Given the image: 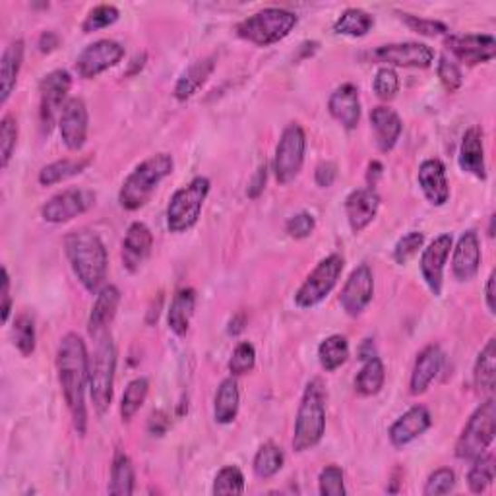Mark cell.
I'll list each match as a JSON object with an SVG mask.
<instances>
[{
	"label": "cell",
	"instance_id": "obj_47",
	"mask_svg": "<svg viewBox=\"0 0 496 496\" xmlns=\"http://www.w3.org/2000/svg\"><path fill=\"white\" fill-rule=\"evenodd\" d=\"M423 245H424V233H421V231H409L407 235H404L398 240V243H395L394 254H392L394 262L400 264V266L407 264L411 258L417 257L419 250L423 248Z\"/></svg>",
	"mask_w": 496,
	"mask_h": 496
},
{
	"label": "cell",
	"instance_id": "obj_46",
	"mask_svg": "<svg viewBox=\"0 0 496 496\" xmlns=\"http://www.w3.org/2000/svg\"><path fill=\"white\" fill-rule=\"evenodd\" d=\"M254 365H257V349L250 342H240L231 353L229 373L233 376H243L252 371Z\"/></svg>",
	"mask_w": 496,
	"mask_h": 496
},
{
	"label": "cell",
	"instance_id": "obj_17",
	"mask_svg": "<svg viewBox=\"0 0 496 496\" xmlns=\"http://www.w3.org/2000/svg\"><path fill=\"white\" fill-rule=\"evenodd\" d=\"M59 131L63 144L78 151L83 148L88 140V131H90V112L83 99L80 97H70L64 103L61 111V121H59Z\"/></svg>",
	"mask_w": 496,
	"mask_h": 496
},
{
	"label": "cell",
	"instance_id": "obj_12",
	"mask_svg": "<svg viewBox=\"0 0 496 496\" xmlns=\"http://www.w3.org/2000/svg\"><path fill=\"white\" fill-rule=\"evenodd\" d=\"M95 204V192L88 189H66L51 196L41 208V218L47 223H66L74 218L86 214Z\"/></svg>",
	"mask_w": 496,
	"mask_h": 496
},
{
	"label": "cell",
	"instance_id": "obj_15",
	"mask_svg": "<svg viewBox=\"0 0 496 496\" xmlns=\"http://www.w3.org/2000/svg\"><path fill=\"white\" fill-rule=\"evenodd\" d=\"M373 59L386 66L404 68H429L434 61V51L427 44L419 41H405V44L380 45L373 51Z\"/></svg>",
	"mask_w": 496,
	"mask_h": 496
},
{
	"label": "cell",
	"instance_id": "obj_35",
	"mask_svg": "<svg viewBox=\"0 0 496 496\" xmlns=\"http://www.w3.org/2000/svg\"><path fill=\"white\" fill-rule=\"evenodd\" d=\"M136 472L132 460L124 452H117L115 460L111 465V485L109 494L112 496H129L134 492Z\"/></svg>",
	"mask_w": 496,
	"mask_h": 496
},
{
	"label": "cell",
	"instance_id": "obj_40",
	"mask_svg": "<svg viewBox=\"0 0 496 496\" xmlns=\"http://www.w3.org/2000/svg\"><path fill=\"white\" fill-rule=\"evenodd\" d=\"M148 392H150L148 378L140 376V378H134L132 382H129V386L124 388L122 400H121L122 421H131L138 413L140 407L144 405V402L148 398Z\"/></svg>",
	"mask_w": 496,
	"mask_h": 496
},
{
	"label": "cell",
	"instance_id": "obj_9",
	"mask_svg": "<svg viewBox=\"0 0 496 496\" xmlns=\"http://www.w3.org/2000/svg\"><path fill=\"white\" fill-rule=\"evenodd\" d=\"M345 260L342 254H330L318 262L313 272L303 281V286L295 293V305L299 308H315L328 297L342 277Z\"/></svg>",
	"mask_w": 496,
	"mask_h": 496
},
{
	"label": "cell",
	"instance_id": "obj_14",
	"mask_svg": "<svg viewBox=\"0 0 496 496\" xmlns=\"http://www.w3.org/2000/svg\"><path fill=\"white\" fill-rule=\"evenodd\" d=\"M374 297V276L373 270L366 264H361L359 267L351 272L349 279L339 295V305L345 310V315L351 318L361 316L366 306L371 305Z\"/></svg>",
	"mask_w": 496,
	"mask_h": 496
},
{
	"label": "cell",
	"instance_id": "obj_61",
	"mask_svg": "<svg viewBox=\"0 0 496 496\" xmlns=\"http://www.w3.org/2000/svg\"><path fill=\"white\" fill-rule=\"evenodd\" d=\"M144 64H146V53H141V54H136V56H134V59H132V68L129 70V74H136V73H138V70H141V68H144Z\"/></svg>",
	"mask_w": 496,
	"mask_h": 496
},
{
	"label": "cell",
	"instance_id": "obj_45",
	"mask_svg": "<svg viewBox=\"0 0 496 496\" xmlns=\"http://www.w3.org/2000/svg\"><path fill=\"white\" fill-rule=\"evenodd\" d=\"M18 144V121L14 115H5L0 122V155H3V169L8 167L12 153Z\"/></svg>",
	"mask_w": 496,
	"mask_h": 496
},
{
	"label": "cell",
	"instance_id": "obj_21",
	"mask_svg": "<svg viewBox=\"0 0 496 496\" xmlns=\"http://www.w3.org/2000/svg\"><path fill=\"white\" fill-rule=\"evenodd\" d=\"M380 209V196L374 189H357L345 198V216L353 233H361L371 225Z\"/></svg>",
	"mask_w": 496,
	"mask_h": 496
},
{
	"label": "cell",
	"instance_id": "obj_19",
	"mask_svg": "<svg viewBox=\"0 0 496 496\" xmlns=\"http://www.w3.org/2000/svg\"><path fill=\"white\" fill-rule=\"evenodd\" d=\"M153 248V235L150 227L141 221H134L129 229H126L124 240H122V266L129 272H138L141 264H144Z\"/></svg>",
	"mask_w": 496,
	"mask_h": 496
},
{
	"label": "cell",
	"instance_id": "obj_1",
	"mask_svg": "<svg viewBox=\"0 0 496 496\" xmlns=\"http://www.w3.org/2000/svg\"><path fill=\"white\" fill-rule=\"evenodd\" d=\"M56 373L74 429L83 436L88 427L86 388H90V355L78 334L70 332L61 339L56 349Z\"/></svg>",
	"mask_w": 496,
	"mask_h": 496
},
{
	"label": "cell",
	"instance_id": "obj_39",
	"mask_svg": "<svg viewBox=\"0 0 496 496\" xmlns=\"http://www.w3.org/2000/svg\"><path fill=\"white\" fill-rule=\"evenodd\" d=\"M283 462H286L283 450L274 443H266L264 446H260L257 456H254V473L260 479H272L281 472Z\"/></svg>",
	"mask_w": 496,
	"mask_h": 496
},
{
	"label": "cell",
	"instance_id": "obj_18",
	"mask_svg": "<svg viewBox=\"0 0 496 496\" xmlns=\"http://www.w3.org/2000/svg\"><path fill=\"white\" fill-rule=\"evenodd\" d=\"M446 49L456 56L458 61L475 66L494 59L496 39L489 34H467V35H448Z\"/></svg>",
	"mask_w": 496,
	"mask_h": 496
},
{
	"label": "cell",
	"instance_id": "obj_28",
	"mask_svg": "<svg viewBox=\"0 0 496 496\" xmlns=\"http://www.w3.org/2000/svg\"><path fill=\"white\" fill-rule=\"evenodd\" d=\"M119 305H121V291L115 286H105L97 293V299L92 306L90 320H88V332L93 339L107 332L109 324L117 316Z\"/></svg>",
	"mask_w": 496,
	"mask_h": 496
},
{
	"label": "cell",
	"instance_id": "obj_5",
	"mask_svg": "<svg viewBox=\"0 0 496 496\" xmlns=\"http://www.w3.org/2000/svg\"><path fill=\"white\" fill-rule=\"evenodd\" d=\"M117 371V345L109 332L95 337V349L90 359V395L99 415H103L112 402Z\"/></svg>",
	"mask_w": 496,
	"mask_h": 496
},
{
	"label": "cell",
	"instance_id": "obj_57",
	"mask_svg": "<svg viewBox=\"0 0 496 496\" xmlns=\"http://www.w3.org/2000/svg\"><path fill=\"white\" fill-rule=\"evenodd\" d=\"M59 45H61V37L56 35L54 32H44L39 35L37 47H39L41 53H53Z\"/></svg>",
	"mask_w": 496,
	"mask_h": 496
},
{
	"label": "cell",
	"instance_id": "obj_49",
	"mask_svg": "<svg viewBox=\"0 0 496 496\" xmlns=\"http://www.w3.org/2000/svg\"><path fill=\"white\" fill-rule=\"evenodd\" d=\"M373 90H374L376 97L382 99V102H390V99H394L395 93H398V90H400L398 73H395V70L390 66L378 68V73L373 82Z\"/></svg>",
	"mask_w": 496,
	"mask_h": 496
},
{
	"label": "cell",
	"instance_id": "obj_54",
	"mask_svg": "<svg viewBox=\"0 0 496 496\" xmlns=\"http://www.w3.org/2000/svg\"><path fill=\"white\" fill-rule=\"evenodd\" d=\"M337 179V165L334 161H322L316 171H315V180L320 189H330L332 184Z\"/></svg>",
	"mask_w": 496,
	"mask_h": 496
},
{
	"label": "cell",
	"instance_id": "obj_27",
	"mask_svg": "<svg viewBox=\"0 0 496 496\" xmlns=\"http://www.w3.org/2000/svg\"><path fill=\"white\" fill-rule=\"evenodd\" d=\"M371 126L374 132L376 146L380 151H392L398 144V140L404 131V122L398 112L386 105H378L371 111Z\"/></svg>",
	"mask_w": 496,
	"mask_h": 496
},
{
	"label": "cell",
	"instance_id": "obj_60",
	"mask_svg": "<svg viewBox=\"0 0 496 496\" xmlns=\"http://www.w3.org/2000/svg\"><path fill=\"white\" fill-rule=\"evenodd\" d=\"M374 355H376V353H374L373 342H371V339H365V344H363V347H361V351H359L361 361H366V359H371V357H374Z\"/></svg>",
	"mask_w": 496,
	"mask_h": 496
},
{
	"label": "cell",
	"instance_id": "obj_25",
	"mask_svg": "<svg viewBox=\"0 0 496 496\" xmlns=\"http://www.w3.org/2000/svg\"><path fill=\"white\" fill-rule=\"evenodd\" d=\"M444 363V353L441 345H427L424 347L413 365V373H411L409 392L413 395H421L429 390V386L434 382V378L441 373Z\"/></svg>",
	"mask_w": 496,
	"mask_h": 496
},
{
	"label": "cell",
	"instance_id": "obj_20",
	"mask_svg": "<svg viewBox=\"0 0 496 496\" xmlns=\"http://www.w3.org/2000/svg\"><path fill=\"white\" fill-rule=\"evenodd\" d=\"M431 424H433L431 411L424 405H413L390 427L388 431L390 443L395 448H404L413 441H417L421 434L427 433L431 429Z\"/></svg>",
	"mask_w": 496,
	"mask_h": 496
},
{
	"label": "cell",
	"instance_id": "obj_13",
	"mask_svg": "<svg viewBox=\"0 0 496 496\" xmlns=\"http://www.w3.org/2000/svg\"><path fill=\"white\" fill-rule=\"evenodd\" d=\"M124 56V47L115 39H99L83 49L76 59V73L83 80L97 78L105 70L117 66Z\"/></svg>",
	"mask_w": 496,
	"mask_h": 496
},
{
	"label": "cell",
	"instance_id": "obj_37",
	"mask_svg": "<svg viewBox=\"0 0 496 496\" xmlns=\"http://www.w3.org/2000/svg\"><path fill=\"white\" fill-rule=\"evenodd\" d=\"M386 380V371H384V363L380 361V357H371L363 361V368L359 371L357 378H355V392L365 395H376L382 386H384Z\"/></svg>",
	"mask_w": 496,
	"mask_h": 496
},
{
	"label": "cell",
	"instance_id": "obj_3",
	"mask_svg": "<svg viewBox=\"0 0 496 496\" xmlns=\"http://www.w3.org/2000/svg\"><path fill=\"white\" fill-rule=\"evenodd\" d=\"M173 169L175 161L171 153L150 155L124 179L119 192L121 206L129 211L140 209L150 200L153 190L160 187V182L173 173Z\"/></svg>",
	"mask_w": 496,
	"mask_h": 496
},
{
	"label": "cell",
	"instance_id": "obj_29",
	"mask_svg": "<svg viewBox=\"0 0 496 496\" xmlns=\"http://www.w3.org/2000/svg\"><path fill=\"white\" fill-rule=\"evenodd\" d=\"M24 63V41H12L0 59V102L6 103L20 76Z\"/></svg>",
	"mask_w": 496,
	"mask_h": 496
},
{
	"label": "cell",
	"instance_id": "obj_53",
	"mask_svg": "<svg viewBox=\"0 0 496 496\" xmlns=\"http://www.w3.org/2000/svg\"><path fill=\"white\" fill-rule=\"evenodd\" d=\"M316 229V219L310 211H299L287 219L286 223V231L293 238H306L315 233Z\"/></svg>",
	"mask_w": 496,
	"mask_h": 496
},
{
	"label": "cell",
	"instance_id": "obj_48",
	"mask_svg": "<svg viewBox=\"0 0 496 496\" xmlns=\"http://www.w3.org/2000/svg\"><path fill=\"white\" fill-rule=\"evenodd\" d=\"M318 491L322 496H344L345 481H344V470L337 465L324 467L318 477Z\"/></svg>",
	"mask_w": 496,
	"mask_h": 496
},
{
	"label": "cell",
	"instance_id": "obj_10",
	"mask_svg": "<svg viewBox=\"0 0 496 496\" xmlns=\"http://www.w3.org/2000/svg\"><path fill=\"white\" fill-rule=\"evenodd\" d=\"M306 153V134L301 124L291 122L281 132L274 155V173L279 184H289L299 177Z\"/></svg>",
	"mask_w": 496,
	"mask_h": 496
},
{
	"label": "cell",
	"instance_id": "obj_38",
	"mask_svg": "<svg viewBox=\"0 0 496 496\" xmlns=\"http://www.w3.org/2000/svg\"><path fill=\"white\" fill-rule=\"evenodd\" d=\"M374 18L363 8H347L334 24V32L347 37H363L373 30Z\"/></svg>",
	"mask_w": 496,
	"mask_h": 496
},
{
	"label": "cell",
	"instance_id": "obj_50",
	"mask_svg": "<svg viewBox=\"0 0 496 496\" xmlns=\"http://www.w3.org/2000/svg\"><path fill=\"white\" fill-rule=\"evenodd\" d=\"M436 74L438 78H441L443 86L448 93H453L458 92L462 88L463 83V76H462V70L460 66L456 64V61L450 59L448 54H443L441 59H438V66H436Z\"/></svg>",
	"mask_w": 496,
	"mask_h": 496
},
{
	"label": "cell",
	"instance_id": "obj_34",
	"mask_svg": "<svg viewBox=\"0 0 496 496\" xmlns=\"http://www.w3.org/2000/svg\"><path fill=\"white\" fill-rule=\"evenodd\" d=\"M473 382L479 392H494L496 386V339L491 337L481 349L473 366Z\"/></svg>",
	"mask_w": 496,
	"mask_h": 496
},
{
	"label": "cell",
	"instance_id": "obj_44",
	"mask_svg": "<svg viewBox=\"0 0 496 496\" xmlns=\"http://www.w3.org/2000/svg\"><path fill=\"white\" fill-rule=\"evenodd\" d=\"M121 16V12L117 6L112 5H99L93 10H90V14L86 16L82 24L83 34H92V32H99L103 30V27H109L115 24Z\"/></svg>",
	"mask_w": 496,
	"mask_h": 496
},
{
	"label": "cell",
	"instance_id": "obj_58",
	"mask_svg": "<svg viewBox=\"0 0 496 496\" xmlns=\"http://www.w3.org/2000/svg\"><path fill=\"white\" fill-rule=\"evenodd\" d=\"M494 279H496V272H491V276L487 279V287H485V301H487V308H489L491 315L496 313V306H494Z\"/></svg>",
	"mask_w": 496,
	"mask_h": 496
},
{
	"label": "cell",
	"instance_id": "obj_59",
	"mask_svg": "<svg viewBox=\"0 0 496 496\" xmlns=\"http://www.w3.org/2000/svg\"><path fill=\"white\" fill-rule=\"evenodd\" d=\"M245 326H247V316L243 313H238L229 320V328H227V332H229L231 336H238L245 330Z\"/></svg>",
	"mask_w": 496,
	"mask_h": 496
},
{
	"label": "cell",
	"instance_id": "obj_16",
	"mask_svg": "<svg viewBox=\"0 0 496 496\" xmlns=\"http://www.w3.org/2000/svg\"><path fill=\"white\" fill-rule=\"evenodd\" d=\"M452 247H453L452 235L444 233V235H438L427 248H423L421 262H419L421 276L434 297H441L443 293L444 267L452 252Z\"/></svg>",
	"mask_w": 496,
	"mask_h": 496
},
{
	"label": "cell",
	"instance_id": "obj_56",
	"mask_svg": "<svg viewBox=\"0 0 496 496\" xmlns=\"http://www.w3.org/2000/svg\"><path fill=\"white\" fill-rule=\"evenodd\" d=\"M0 297H3V322L6 324L10 318V310H12V295H10V276L6 267H3V291H0Z\"/></svg>",
	"mask_w": 496,
	"mask_h": 496
},
{
	"label": "cell",
	"instance_id": "obj_31",
	"mask_svg": "<svg viewBox=\"0 0 496 496\" xmlns=\"http://www.w3.org/2000/svg\"><path fill=\"white\" fill-rule=\"evenodd\" d=\"M196 308V291L192 287H182L175 293L171 306H169L167 324L173 334L177 336H187L190 328V320L194 316Z\"/></svg>",
	"mask_w": 496,
	"mask_h": 496
},
{
	"label": "cell",
	"instance_id": "obj_7",
	"mask_svg": "<svg viewBox=\"0 0 496 496\" xmlns=\"http://www.w3.org/2000/svg\"><path fill=\"white\" fill-rule=\"evenodd\" d=\"M209 179L196 177L187 187L179 189L167 206V229L171 233H184L200 219L202 208L209 194Z\"/></svg>",
	"mask_w": 496,
	"mask_h": 496
},
{
	"label": "cell",
	"instance_id": "obj_33",
	"mask_svg": "<svg viewBox=\"0 0 496 496\" xmlns=\"http://www.w3.org/2000/svg\"><path fill=\"white\" fill-rule=\"evenodd\" d=\"M238 405H240V392L235 376L225 378L218 392H216V400H214V419L219 424H229L237 419L238 415Z\"/></svg>",
	"mask_w": 496,
	"mask_h": 496
},
{
	"label": "cell",
	"instance_id": "obj_24",
	"mask_svg": "<svg viewBox=\"0 0 496 496\" xmlns=\"http://www.w3.org/2000/svg\"><path fill=\"white\" fill-rule=\"evenodd\" d=\"M328 111L345 131H355L361 121L359 90L353 86V83H344V86H339L330 95Z\"/></svg>",
	"mask_w": 496,
	"mask_h": 496
},
{
	"label": "cell",
	"instance_id": "obj_6",
	"mask_svg": "<svg viewBox=\"0 0 496 496\" xmlns=\"http://www.w3.org/2000/svg\"><path fill=\"white\" fill-rule=\"evenodd\" d=\"M297 25V16L286 8H264L237 25L238 37L258 47H267L286 39Z\"/></svg>",
	"mask_w": 496,
	"mask_h": 496
},
{
	"label": "cell",
	"instance_id": "obj_22",
	"mask_svg": "<svg viewBox=\"0 0 496 496\" xmlns=\"http://www.w3.org/2000/svg\"><path fill=\"white\" fill-rule=\"evenodd\" d=\"M481 267V240L477 231H465L452 252V274L458 281H470Z\"/></svg>",
	"mask_w": 496,
	"mask_h": 496
},
{
	"label": "cell",
	"instance_id": "obj_43",
	"mask_svg": "<svg viewBox=\"0 0 496 496\" xmlns=\"http://www.w3.org/2000/svg\"><path fill=\"white\" fill-rule=\"evenodd\" d=\"M214 494H243L245 492V475L237 465H227L218 472L214 479Z\"/></svg>",
	"mask_w": 496,
	"mask_h": 496
},
{
	"label": "cell",
	"instance_id": "obj_52",
	"mask_svg": "<svg viewBox=\"0 0 496 496\" xmlns=\"http://www.w3.org/2000/svg\"><path fill=\"white\" fill-rule=\"evenodd\" d=\"M400 18L409 25V30H413L421 35H427V37H434V35H444L448 34V25L444 22H438V20H429V18H419V16H413V14H400Z\"/></svg>",
	"mask_w": 496,
	"mask_h": 496
},
{
	"label": "cell",
	"instance_id": "obj_26",
	"mask_svg": "<svg viewBox=\"0 0 496 496\" xmlns=\"http://www.w3.org/2000/svg\"><path fill=\"white\" fill-rule=\"evenodd\" d=\"M458 163H460V169L463 173H470L481 180L487 179L483 129H479V126H472V129L463 134Z\"/></svg>",
	"mask_w": 496,
	"mask_h": 496
},
{
	"label": "cell",
	"instance_id": "obj_4",
	"mask_svg": "<svg viewBox=\"0 0 496 496\" xmlns=\"http://www.w3.org/2000/svg\"><path fill=\"white\" fill-rule=\"evenodd\" d=\"M326 388L320 378L310 380L303 400L297 411L295 431H293V450L306 452L318 446L326 431Z\"/></svg>",
	"mask_w": 496,
	"mask_h": 496
},
{
	"label": "cell",
	"instance_id": "obj_11",
	"mask_svg": "<svg viewBox=\"0 0 496 496\" xmlns=\"http://www.w3.org/2000/svg\"><path fill=\"white\" fill-rule=\"evenodd\" d=\"M73 88V76H70L68 70H53L39 83V117L44 131L49 132L53 129V122L59 109L64 107L68 102L66 95Z\"/></svg>",
	"mask_w": 496,
	"mask_h": 496
},
{
	"label": "cell",
	"instance_id": "obj_55",
	"mask_svg": "<svg viewBox=\"0 0 496 496\" xmlns=\"http://www.w3.org/2000/svg\"><path fill=\"white\" fill-rule=\"evenodd\" d=\"M266 180H267V167L264 163V165L258 167V171L254 173V177H252V180L248 184V190H247L248 198H258L264 192V189H266Z\"/></svg>",
	"mask_w": 496,
	"mask_h": 496
},
{
	"label": "cell",
	"instance_id": "obj_23",
	"mask_svg": "<svg viewBox=\"0 0 496 496\" xmlns=\"http://www.w3.org/2000/svg\"><path fill=\"white\" fill-rule=\"evenodd\" d=\"M417 182L433 206H444L450 200V182L441 160H424L419 167Z\"/></svg>",
	"mask_w": 496,
	"mask_h": 496
},
{
	"label": "cell",
	"instance_id": "obj_8",
	"mask_svg": "<svg viewBox=\"0 0 496 496\" xmlns=\"http://www.w3.org/2000/svg\"><path fill=\"white\" fill-rule=\"evenodd\" d=\"M494 423L496 402L494 398H489L473 411V415L463 427L456 443V456L465 462H473L483 456L494 441Z\"/></svg>",
	"mask_w": 496,
	"mask_h": 496
},
{
	"label": "cell",
	"instance_id": "obj_32",
	"mask_svg": "<svg viewBox=\"0 0 496 496\" xmlns=\"http://www.w3.org/2000/svg\"><path fill=\"white\" fill-rule=\"evenodd\" d=\"M92 161L93 155H83V158H66L49 163L39 171V182L44 187H53V184H59L83 173L92 165Z\"/></svg>",
	"mask_w": 496,
	"mask_h": 496
},
{
	"label": "cell",
	"instance_id": "obj_2",
	"mask_svg": "<svg viewBox=\"0 0 496 496\" xmlns=\"http://www.w3.org/2000/svg\"><path fill=\"white\" fill-rule=\"evenodd\" d=\"M64 252L83 289L97 295L105 287L109 257L102 237L88 227L70 231L64 237Z\"/></svg>",
	"mask_w": 496,
	"mask_h": 496
},
{
	"label": "cell",
	"instance_id": "obj_42",
	"mask_svg": "<svg viewBox=\"0 0 496 496\" xmlns=\"http://www.w3.org/2000/svg\"><path fill=\"white\" fill-rule=\"evenodd\" d=\"M12 337L14 345L18 347L24 357H30L35 351V320L30 313H22L14 320Z\"/></svg>",
	"mask_w": 496,
	"mask_h": 496
},
{
	"label": "cell",
	"instance_id": "obj_41",
	"mask_svg": "<svg viewBox=\"0 0 496 496\" xmlns=\"http://www.w3.org/2000/svg\"><path fill=\"white\" fill-rule=\"evenodd\" d=\"M494 481V456L492 453H483L477 460H473V465L470 473H467V487L473 494L485 492Z\"/></svg>",
	"mask_w": 496,
	"mask_h": 496
},
{
	"label": "cell",
	"instance_id": "obj_51",
	"mask_svg": "<svg viewBox=\"0 0 496 496\" xmlns=\"http://www.w3.org/2000/svg\"><path fill=\"white\" fill-rule=\"evenodd\" d=\"M456 487V473L448 467H441L434 473L429 475L427 485L423 489L424 496H438V494H450Z\"/></svg>",
	"mask_w": 496,
	"mask_h": 496
},
{
	"label": "cell",
	"instance_id": "obj_36",
	"mask_svg": "<svg viewBox=\"0 0 496 496\" xmlns=\"http://www.w3.org/2000/svg\"><path fill=\"white\" fill-rule=\"evenodd\" d=\"M349 359L347 337L342 334H334L326 337L318 347V361L326 373H334Z\"/></svg>",
	"mask_w": 496,
	"mask_h": 496
},
{
	"label": "cell",
	"instance_id": "obj_30",
	"mask_svg": "<svg viewBox=\"0 0 496 496\" xmlns=\"http://www.w3.org/2000/svg\"><path fill=\"white\" fill-rule=\"evenodd\" d=\"M214 68L216 56H206V59L196 61L184 70L175 83V97L179 102H187V99H190L198 90H200L211 76V73H214Z\"/></svg>",
	"mask_w": 496,
	"mask_h": 496
}]
</instances>
